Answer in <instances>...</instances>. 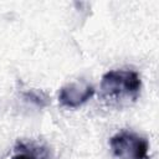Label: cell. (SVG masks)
<instances>
[{
    "instance_id": "1",
    "label": "cell",
    "mask_w": 159,
    "mask_h": 159,
    "mask_svg": "<svg viewBox=\"0 0 159 159\" xmlns=\"http://www.w3.org/2000/svg\"><path fill=\"white\" fill-rule=\"evenodd\" d=\"M142 80L133 70H112L101 80V96L111 104H127L140 94Z\"/></svg>"
},
{
    "instance_id": "2",
    "label": "cell",
    "mask_w": 159,
    "mask_h": 159,
    "mask_svg": "<svg viewBox=\"0 0 159 159\" xmlns=\"http://www.w3.org/2000/svg\"><path fill=\"white\" fill-rule=\"evenodd\" d=\"M109 147L119 159H149L148 140L129 130H120L111 137Z\"/></svg>"
},
{
    "instance_id": "3",
    "label": "cell",
    "mask_w": 159,
    "mask_h": 159,
    "mask_svg": "<svg viewBox=\"0 0 159 159\" xmlns=\"http://www.w3.org/2000/svg\"><path fill=\"white\" fill-rule=\"evenodd\" d=\"M94 94L93 86L88 83H68L60 89L58 101L63 107L77 108L86 103Z\"/></svg>"
},
{
    "instance_id": "4",
    "label": "cell",
    "mask_w": 159,
    "mask_h": 159,
    "mask_svg": "<svg viewBox=\"0 0 159 159\" xmlns=\"http://www.w3.org/2000/svg\"><path fill=\"white\" fill-rule=\"evenodd\" d=\"M11 159H53L47 147L36 142H17Z\"/></svg>"
}]
</instances>
